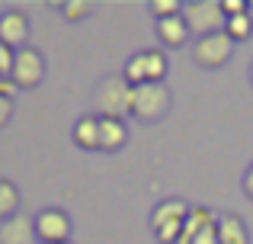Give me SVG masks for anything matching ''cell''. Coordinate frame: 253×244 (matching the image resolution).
<instances>
[{
    "mask_svg": "<svg viewBox=\"0 0 253 244\" xmlns=\"http://www.w3.org/2000/svg\"><path fill=\"white\" fill-rule=\"evenodd\" d=\"M13 55H16V51H13L10 45L0 42V77H10V71H13Z\"/></svg>",
    "mask_w": 253,
    "mask_h": 244,
    "instance_id": "obj_21",
    "label": "cell"
},
{
    "mask_svg": "<svg viewBox=\"0 0 253 244\" xmlns=\"http://www.w3.org/2000/svg\"><path fill=\"white\" fill-rule=\"evenodd\" d=\"M131 103H135V87L125 84L122 74H109L96 84L93 90V109L99 119H122L131 116Z\"/></svg>",
    "mask_w": 253,
    "mask_h": 244,
    "instance_id": "obj_1",
    "label": "cell"
},
{
    "mask_svg": "<svg viewBox=\"0 0 253 244\" xmlns=\"http://www.w3.org/2000/svg\"><path fill=\"white\" fill-rule=\"evenodd\" d=\"M224 16H241V13H250V0H221Z\"/></svg>",
    "mask_w": 253,
    "mask_h": 244,
    "instance_id": "obj_20",
    "label": "cell"
},
{
    "mask_svg": "<svg viewBox=\"0 0 253 244\" xmlns=\"http://www.w3.org/2000/svg\"><path fill=\"white\" fill-rule=\"evenodd\" d=\"M29 32H32V26H29V16H26L23 10L13 6V10H6L3 16H0V42L10 45L13 51L29 45Z\"/></svg>",
    "mask_w": 253,
    "mask_h": 244,
    "instance_id": "obj_8",
    "label": "cell"
},
{
    "mask_svg": "<svg viewBox=\"0 0 253 244\" xmlns=\"http://www.w3.org/2000/svg\"><path fill=\"white\" fill-rule=\"evenodd\" d=\"M148 13L154 19H170L183 13V3L179 0H148Z\"/></svg>",
    "mask_w": 253,
    "mask_h": 244,
    "instance_id": "obj_19",
    "label": "cell"
},
{
    "mask_svg": "<svg viewBox=\"0 0 253 244\" xmlns=\"http://www.w3.org/2000/svg\"><path fill=\"white\" fill-rule=\"evenodd\" d=\"M241 187H244V196L253 202V161H250V167L244 170V180H241Z\"/></svg>",
    "mask_w": 253,
    "mask_h": 244,
    "instance_id": "obj_23",
    "label": "cell"
},
{
    "mask_svg": "<svg viewBox=\"0 0 253 244\" xmlns=\"http://www.w3.org/2000/svg\"><path fill=\"white\" fill-rule=\"evenodd\" d=\"M144 68H148V84H164V77L170 71L164 49H144Z\"/></svg>",
    "mask_w": 253,
    "mask_h": 244,
    "instance_id": "obj_14",
    "label": "cell"
},
{
    "mask_svg": "<svg viewBox=\"0 0 253 244\" xmlns=\"http://www.w3.org/2000/svg\"><path fill=\"white\" fill-rule=\"evenodd\" d=\"M45 55L39 49H32V45H26V49H19L16 55H13V71H10V81L16 84V90L23 94V90H36L39 84L45 81Z\"/></svg>",
    "mask_w": 253,
    "mask_h": 244,
    "instance_id": "obj_5",
    "label": "cell"
},
{
    "mask_svg": "<svg viewBox=\"0 0 253 244\" xmlns=\"http://www.w3.org/2000/svg\"><path fill=\"white\" fill-rule=\"evenodd\" d=\"M234 55V42H231L228 32H215V36H205L192 42V61L205 71H218L231 61Z\"/></svg>",
    "mask_w": 253,
    "mask_h": 244,
    "instance_id": "obj_6",
    "label": "cell"
},
{
    "mask_svg": "<svg viewBox=\"0 0 253 244\" xmlns=\"http://www.w3.org/2000/svg\"><path fill=\"white\" fill-rule=\"evenodd\" d=\"M13 215H19V190L13 180L0 177V222L13 219Z\"/></svg>",
    "mask_w": 253,
    "mask_h": 244,
    "instance_id": "obj_15",
    "label": "cell"
},
{
    "mask_svg": "<svg viewBox=\"0 0 253 244\" xmlns=\"http://www.w3.org/2000/svg\"><path fill=\"white\" fill-rule=\"evenodd\" d=\"M3 13H6V10H3V3H0V16H3Z\"/></svg>",
    "mask_w": 253,
    "mask_h": 244,
    "instance_id": "obj_26",
    "label": "cell"
},
{
    "mask_svg": "<svg viewBox=\"0 0 253 244\" xmlns=\"http://www.w3.org/2000/svg\"><path fill=\"white\" fill-rule=\"evenodd\" d=\"M13 119V100L10 97H0V129Z\"/></svg>",
    "mask_w": 253,
    "mask_h": 244,
    "instance_id": "obj_22",
    "label": "cell"
},
{
    "mask_svg": "<svg viewBox=\"0 0 253 244\" xmlns=\"http://www.w3.org/2000/svg\"><path fill=\"white\" fill-rule=\"evenodd\" d=\"M32 222H36V238L42 244H64V241H71V232H74L71 215L58 206L39 209V212L32 215Z\"/></svg>",
    "mask_w": 253,
    "mask_h": 244,
    "instance_id": "obj_7",
    "label": "cell"
},
{
    "mask_svg": "<svg viewBox=\"0 0 253 244\" xmlns=\"http://www.w3.org/2000/svg\"><path fill=\"white\" fill-rule=\"evenodd\" d=\"M173 97L167 84H141L135 87V103H131V116L138 122H161L170 113Z\"/></svg>",
    "mask_w": 253,
    "mask_h": 244,
    "instance_id": "obj_4",
    "label": "cell"
},
{
    "mask_svg": "<svg viewBox=\"0 0 253 244\" xmlns=\"http://www.w3.org/2000/svg\"><path fill=\"white\" fill-rule=\"evenodd\" d=\"M36 222L29 215H13L0 222V244H36Z\"/></svg>",
    "mask_w": 253,
    "mask_h": 244,
    "instance_id": "obj_9",
    "label": "cell"
},
{
    "mask_svg": "<svg viewBox=\"0 0 253 244\" xmlns=\"http://www.w3.org/2000/svg\"><path fill=\"white\" fill-rule=\"evenodd\" d=\"M71 138L81 151H99V116L96 113L77 116V122L71 125Z\"/></svg>",
    "mask_w": 253,
    "mask_h": 244,
    "instance_id": "obj_10",
    "label": "cell"
},
{
    "mask_svg": "<svg viewBox=\"0 0 253 244\" xmlns=\"http://www.w3.org/2000/svg\"><path fill=\"white\" fill-rule=\"evenodd\" d=\"M16 94H19V90H16V84H13L10 77H0V97H10V100H13Z\"/></svg>",
    "mask_w": 253,
    "mask_h": 244,
    "instance_id": "obj_24",
    "label": "cell"
},
{
    "mask_svg": "<svg viewBox=\"0 0 253 244\" xmlns=\"http://www.w3.org/2000/svg\"><path fill=\"white\" fill-rule=\"evenodd\" d=\"M122 77L128 87H141V84H148V68H144V51H135V55H128V61H125L122 68Z\"/></svg>",
    "mask_w": 253,
    "mask_h": 244,
    "instance_id": "obj_16",
    "label": "cell"
},
{
    "mask_svg": "<svg viewBox=\"0 0 253 244\" xmlns=\"http://www.w3.org/2000/svg\"><path fill=\"white\" fill-rule=\"evenodd\" d=\"M183 19L189 26L192 39L224 32V23H228V16L221 10V0H189V3H183Z\"/></svg>",
    "mask_w": 253,
    "mask_h": 244,
    "instance_id": "obj_3",
    "label": "cell"
},
{
    "mask_svg": "<svg viewBox=\"0 0 253 244\" xmlns=\"http://www.w3.org/2000/svg\"><path fill=\"white\" fill-rule=\"evenodd\" d=\"M58 13H61L68 23H81V19H86L93 13V3L90 0H61V3H58Z\"/></svg>",
    "mask_w": 253,
    "mask_h": 244,
    "instance_id": "obj_18",
    "label": "cell"
},
{
    "mask_svg": "<svg viewBox=\"0 0 253 244\" xmlns=\"http://www.w3.org/2000/svg\"><path fill=\"white\" fill-rule=\"evenodd\" d=\"M125 142H128V125L122 119H99V151L116 154L125 148Z\"/></svg>",
    "mask_w": 253,
    "mask_h": 244,
    "instance_id": "obj_13",
    "label": "cell"
},
{
    "mask_svg": "<svg viewBox=\"0 0 253 244\" xmlns=\"http://www.w3.org/2000/svg\"><path fill=\"white\" fill-rule=\"evenodd\" d=\"M224 32L231 36V42H247L253 36V13H241V16H231L228 23H224Z\"/></svg>",
    "mask_w": 253,
    "mask_h": 244,
    "instance_id": "obj_17",
    "label": "cell"
},
{
    "mask_svg": "<svg viewBox=\"0 0 253 244\" xmlns=\"http://www.w3.org/2000/svg\"><path fill=\"white\" fill-rule=\"evenodd\" d=\"M218 244H250V228L237 212L218 215Z\"/></svg>",
    "mask_w": 253,
    "mask_h": 244,
    "instance_id": "obj_11",
    "label": "cell"
},
{
    "mask_svg": "<svg viewBox=\"0 0 253 244\" xmlns=\"http://www.w3.org/2000/svg\"><path fill=\"white\" fill-rule=\"evenodd\" d=\"M250 84H253V64H250Z\"/></svg>",
    "mask_w": 253,
    "mask_h": 244,
    "instance_id": "obj_25",
    "label": "cell"
},
{
    "mask_svg": "<svg viewBox=\"0 0 253 244\" xmlns=\"http://www.w3.org/2000/svg\"><path fill=\"white\" fill-rule=\"evenodd\" d=\"M157 39L164 42V49H179V45L189 42V26H186L183 13L179 16H170V19H157Z\"/></svg>",
    "mask_w": 253,
    "mask_h": 244,
    "instance_id": "obj_12",
    "label": "cell"
},
{
    "mask_svg": "<svg viewBox=\"0 0 253 244\" xmlns=\"http://www.w3.org/2000/svg\"><path fill=\"white\" fill-rule=\"evenodd\" d=\"M192 206L183 199V196H170V199H161L154 209H151V232H154L157 244H176L179 235H183V225L189 219Z\"/></svg>",
    "mask_w": 253,
    "mask_h": 244,
    "instance_id": "obj_2",
    "label": "cell"
},
{
    "mask_svg": "<svg viewBox=\"0 0 253 244\" xmlns=\"http://www.w3.org/2000/svg\"><path fill=\"white\" fill-rule=\"evenodd\" d=\"M64 244H71V241H64Z\"/></svg>",
    "mask_w": 253,
    "mask_h": 244,
    "instance_id": "obj_27",
    "label": "cell"
}]
</instances>
